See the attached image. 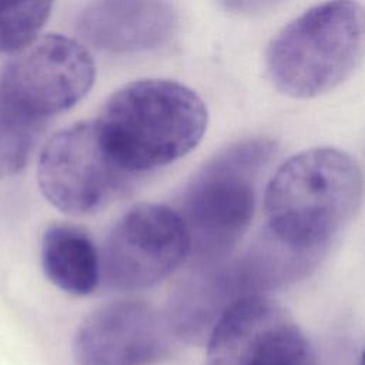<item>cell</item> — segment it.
Here are the masks:
<instances>
[{"label": "cell", "mask_w": 365, "mask_h": 365, "mask_svg": "<svg viewBox=\"0 0 365 365\" xmlns=\"http://www.w3.org/2000/svg\"><path fill=\"white\" fill-rule=\"evenodd\" d=\"M37 175L44 197L73 215L103 210L135 180L111 157L94 121L74 124L50 138L41 151Z\"/></svg>", "instance_id": "cell-5"}, {"label": "cell", "mask_w": 365, "mask_h": 365, "mask_svg": "<svg viewBox=\"0 0 365 365\" xmlns=\"http://www.w3.org/2000/svg\"><path fill=\"white\" fill-rule=\"evenodd\" d=\"M361 365H365V351H364V355H362V359H361Z\"/></svg>", "instance_id": "cell-15"}, {"label": "cell", "mask_w": 365, "mask_h": 365, "mask_svg": "<svg viewBox=\"0 0 365 365\" xmlns=\"http://www.w3.org/2000/svg\"><path fill=\"white\" fill-rule=\"evenodd\" d=\"M222 4L235 13H259L274 7L282 0H221Z\"/></svg>", "instance_id": "cell-14"}, {"label": "cell", "mask_w": 365, "mask_h": 365, "mask_svg": "<svg viewBox=\"0 0 365 365\" xmlns=\"http://www.w3.org/2000/svg\"><path fill=\"white\" fill-rule=\"evenodd\" d=\"M43 125L0 91V178L24 168Z\"/></svg>", "instance_id": "cell-12"}, {"label": "cell", "mask_w": 365, "mask_h": 365, "mask_svg": "<svg viewBox=\"0 0 365 365\" xmlns=\"http://www.w3.org/2000/svg\"><path fill=\"white\" fill-rule=\"evenodd\" d=\"M41 265L56 287L73 295L93 292L101 275V262L93 241L71 225H51L44 232Z\"/></svg>", "instance_id": "cell-11"}, {"label": "cell", "mask_w": 365, "mask_h": 365, "mask_svg": "<svg viewBox=\"0 0 365 365\" xmlns=\"http://www.w3.org/2000/svg\"><path fill=\"white\" fill-rule=\"evenodd\" d=\"M207 120L205 104L194 90L145 78L117 90L94 123L111 157L137 177L190 153L201 141Z\"/></svg>", "instance_id": "cell-2"}, {"label": "cell", "mask_w": 365, "mask_h": 365, "mask_svg": "<svg viewBox=\"0 0 365 365\" xmlns=\"http://www.w3.org/2000/svg\"><path fill=\"white\" fill-rule=\"evenodd\" d=\"M53 0H0V53L27 47L46 23Z\"/></svg>", "instance_id": "cell-13"}, {"label": "cell", "mask_w": 365, "mask_h": 365, "mask_svg": "<svg viewBox=\"0 0 365 365\" xmlns=\"http://www.w3.org/2000/svg\"><path fill=\"white\" fill-rule=\"evenodd\" d=\"M364 178L358 163L332 147L288 158L265 191L268 234L289 250L318 255L358 210Z\"/></svg>", "instance_id": "cell-1"}, {"label": "cell", "mask_w": 365, "mask_h": 365, "mask_svg": "<svg viewBox=\"0 0 365 365\" xmlns=\"http://www.w3.org/2000/svg\"><path fill=\"white\" fill-rule=\"evenodd\" d=\"M275 151L267 138H248L210 158L188 181L177 212L190 237V258L198 267L218 262L248 230L258 178Z\"/></svg>", "instance_id": "cell-3"}, {"label": "cell", "mask_w": 365, "mask_h": 365, "mask_svg": "<svg viewBox=\"0 0 365 365\" xmlns=\"http://www.w3.org/2000/svg\"><path fill=\"white\" fill-rule=\"evenodd\" d=\"M208 365H318L307 336L277 302L251 295L232 304L208 335Z\"/></svg>", "instance_id": "cell-8"}, {"label": "cell", "mask_w": 365, "mask_h": 365, "mask_svg": "<svg viewBox=\"0 0 365 365\" xmlns=\"http://www.w3.org/2000/svg\"><path fill=\"white\" fill-rule=\"evenodd\" d=\"M190 257V237L175 208L140 204L111 228L100 257L114 289H141L167 278Z\"/></svg>", "instance_id": "cell-6"}, {"label": "cell", "mask_w": 365, "mask_h": 365, "mask_svg": "<svg viewBox=\"0 0 365 365\" xmlns=\"http://www.w3.org/2000/svg\"><path fill=\"white\" fill-rule=\"evenodd\" d=\"M94 63L76 40L50 34L30 43L0 76V91L29 114L46 121L68 110L91 88Z\"/></svg>", "instance_id": "cell-7"}, {"label": "cell", "mask_w": 365, "mask_h": 365, "mask_svg": "<svg viewBox=\"0 0 365 365\" xmlns=\"http://www.w3.org/2000/svg\"><path fill=\"white\" fill-rule=\"evenodd\" d=\"M364 46V14L355 0L324 1L287 24L269 43L267 70L274 86L311 98L341 84Z\"/></svg>", "instance_id": "cell-4"}, {"label": "cell", "mask_w": 365, "mask_h": 365, "mask_svg": "<svg viewBox=\"0 0 365 365\" xmlns=\"http://www.w3.org/2000/svg\"><path fill=\"white\" fill-rule=\"evenodd\" d=\"M171 335L168 319L150 305L118 301L83 321L73 354L78 365H153L170 352Z\"/></svg>", "instance_id": "cell-9"}, {"label": "cell", "mask_w": 365, "mask_h": 365, "mask_svg": "<svg viewBox=\"0 0 365 365\" xmlns=\"http://www.w3.org/2000/svg\"><path fill=\"white\" fill-rule=\"evenodd\" d=\"M77 30L104 51H145L173 36L175 13L165 0H91L78 16Z\"/></svg>", "instance_id": "cell-10"}]
</instances>
